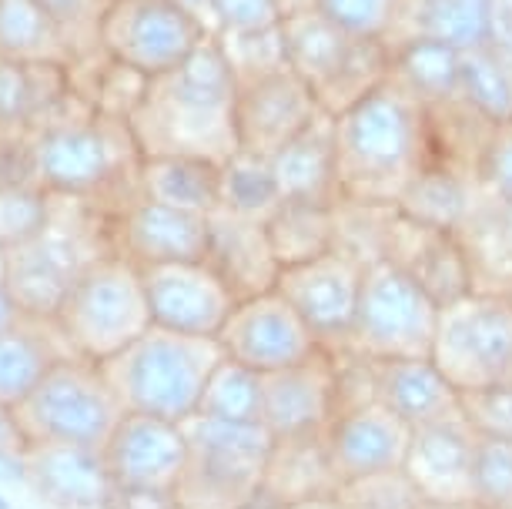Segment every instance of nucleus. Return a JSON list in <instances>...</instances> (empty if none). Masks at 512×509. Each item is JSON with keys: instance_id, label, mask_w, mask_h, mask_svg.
Listing matches in <instances>:
<instances>
[{"instance_id": "1", "label": "nucleus", "mask_w": 512, "mask_h": 509, "mask_svg": "<svg viewBox=\"0 0 512 509\" xmlns=\"http://www.w3.org/2000/svg\"><path fill=\"white\" fill-rule=\"evenodd\" d=\"M235 98V71L215 37H208L175 71L144 84L128 118L141 158L191 155L225 165L238 151Z\"/></svg>"}, {"instance_id": "2", "label": "nucleus", "mask_w": 512, "mask_h": 509, "mask_svg": "<svg viewBox=\"0 0 512 509\" xmlns=\"http://www.w3.org/2000/svg\"><path fill=\"white\" fill-rule=\"evenodd\" d=\"M335 151L342 201L395 208L432 161L429 108L389 78L335 114Z\"/></svg>"}, {"instance_id": "3", "label": "nucleus", "mask_w": 512, "mask_h": 509, "mask_svg": "<svg viewBox=\"0 0 512 509\" xmlns=\"http://www.w3.org/2000/svg\"><path fill=\"white\" fill-rule=\"evenodd\" d=\"M141 148L131 124L94 108L67 111L27 134V181L54 198L104 201L138 191Z\"/></svg>"}, {"instance_id": "4", "label": "nucleus", "mask_w": 512, "mask_h": 509, "mask_svg": "<svg viewBox=\"0 0 512 509\" xmlns=\"http://www.w3.org/2000/svg\"><path fill=\"white\" fill-rule=\"evenodd\" d=\"M108 252H114L111 218L101 215L98 201L54 198L44 232L0 252V282L27 315L54 319L77 278Z\"/></svg>"}, {"instance_id": "5", "label": "nucleus", "mask_w": 512, "mask_h": 509, "mask_svg": "<svg viewBox=\"0 0 512 509\" xmlns=\"http://www.w3.org/2000/svg\"><path fill=\"white\" fill-rule=\"evenodd\" d=\"M225 359L218 339H195L151 325L118 355L101 362L124 412L185 422L198 412L211 369Z\"/></svg>"}, {"instance_id": "6", "label": "nucleus", "mask_w": 512, "mask_h": 509, "mask_svg": "<svg viewBox=\"0 0 512 509\" xmlns=\"http://www.w3.org/2000/svg\"><path fill=\"white\" fill-rule=\"evenodd\" d=\"M188 436V466L175 489L181 509H255L262 496L272 432L262 422H225L191 416L181 422Z\"/></svg>"}, {"instance_id": "7", "label": "nucleus", "mask_w": 512, "mask_h": 509, "mask_svg": "<svg viewBox=\"0 0 512 509\" xmlns=\"http://www.w3.org/2000/svg\"><path fill=\"white\" fill-rule=\"evenodd\" d=\"M288 67L302 78L325 114H342L389 81L392 51L382 41H359L325 21L315 7L288 11L282 21Z\"/></svg>"}, {"instance_id": "8", "label": "nucleus", "mask_w": 512, "mask_h": 509, "mask_svg": "<svg viewBox=\"0 0 512 509\" xmlns=\"http://www.w3.org/2000/svg\"><path fill=\"white\" fill-rule=\"evenodd\" d=\"M54 325L74 355L108 362L154 325L141 268L118 252L101 255L67 292Z\"/></svg>"}, {"instance_id": "9", "label": "nucleus", "mask_w": 512, "mask_h": 509, "mask_svg": "<svg viewBox=\"0 0 512 509\" xmlns=\"http://www.w3.org/2000/svg\"><path fill=\"white\" fill-rule=\"evenodd\" d=\"M27 446L71 443L104 449L124 416L101 362L67 355L47 372L31 396L14 409Z\"/></svg>"}, {"instance_id": "10", "label": "nucleus", "mask_w": 512, "mask_h": 509, "mask_svg": "<svg viewBox=\"0 0 512 509\" xmlns=\"http://www.w3.org/2000/svg\"><path fill=\"white\" fill-rule=\"evenodd\" d=\"M439 312L442 309L409 272H402L389 258L369 262L345 352L372 362L429 359Z\"/></svg>"}, {"instance_id": "11", "label": "nucleus", "mask_w": 512, "mask_h": 509, "mask_svg": "<svg viewBox=\"0 0 512 509\" xmlns=\"http://www.w3.org/2000/svg\"><path fill=\"white\" fill-rule=\"evenodd\" d=\"M432 362L459 392L512 382V299L472 292L439 312Z\"/></svg>"}, {"instance_id": "12", "label": "nucleus", "mask_w": 512, "mask_h": 509, "mask_svg": "<svg viewBox=\"0 0 512 509\" xmlns=\"http://www.w3.org/2000/svg\"><path fill=\"white\" fill-rule=\"evenodd\" d=\"M211 27L178 0H111L98 47L114 64L141 78H161L208 41Z\"/></svg>"}, {"instance_id": "13", "label": "nucleus", "mask_w": 512, "mask_h": 509, "mask_svg": "<svg viewBox=\"0 0 512 509\" xmlns=\"http://www.w3.org/2000/svg\"><path fill=\"white\" fill-rule=\"evenodd\" d=\"M365 268L369 262H362L349 248H332L312 262L282 268L275 292H282L292 302V309L315 332L322 349L345 352L355 312H359Z\"/></svg>"}, {"instance_id": "14", "label": "nucleus", "mask_w": 512, "mask_h": 509, "mask_svg": "<svg viewBox=\"0 0 512 509\" xmlns=\"http://www.w3.org/2000/svg\"><path fill=\"white\" fill-rule=\"evenodd\" d=\"M218 345L228 359L262 372V376L292 369L298 362L312 359L315 352H322V342L315 339V332L275 288L241 299L228 325L221 329Z\"/></svg>"}, {"instance_id": "15", "label": "nucleus", "mask_w": 512, "mask_h": 509, "mask_svg": "<svg viewBox=\"0 0 512 509\" xmlns=\"http://www.w3.org/2000/svg\"><path fill=\"white\" fill-rule=\"evenodd\" d=\"M151 322L158 329L218 339L241 302L208 262H171L141 268Z\"/></svg>"}, {"instance_id": "16", "label": "nucleus", "mask_w": 512, "mask_h": 509, "mask_svg": "<svg viewBox=\"0 0 512 509\" xmlns=\"http://www.w3.org/2000/svg\"><path fill=\"white\" fill-rule=\"evenodd\" d=\"M322 104L312 88L298 78L292 67L262 78L238 81L235 98V131L238 151L272 158L288 141H295L308 124L322 118Z\"/></svg>"}, {"instance_id": "17", "label": "nucleus", "mask_w": 512, "mask_h": 509, "mask_svg": "<svg viewBox=\"0 0 512 509\" xmlns=\"http://www.w3.org/2000/svg\"><path fill=\"white\" fill-rule=\"evenodd\" d=\"M101 453L114 489L175 493L188 466V436L181 422L124 412Z\"/></svg>"}, {"instance_id": "18", "label": "nucleus", "mask_w": 512, "mask_h": 509, "mask_svg": "<svg viewBox=\"0 0 512 509\" xmlns=\"http://www.w3.org/2000/svg\"><path fill=\"white\" fill-rule=\"evenodd\" d=\"M338 412H342V369L335 352L322 349L292 369L265 376L262 426L272 432V439L328 432Z\"/></svg>"}, {"instance_id": "19", "label": "nucleus", "mask_w": 512, "mask_h": 509, "mask_svg": "<svg viewBox=\"0 0 512 509\" xmlns=\"http://www.w3.org/2000/svg\"><path fill=\"white\" fill-rule=\"evenodd\" d=\"M476 449H479L476 429L469 426L462 409H456L446 419L412 429V443L409 453H405L402 469L429 506L472 503Z\"/></svg>"}, {"instance_id": "20", "label": "nucleus", "mask_w": 512, "mask_h": 509, "mask_svg": "<svg viewBox=\"0 0 512 509\" xmlns=\"http://www.w3.org/2000/svg\"><path fill=\"white\" fill-rule=\"evenodd\" d=\"M114 252L131 258L138 268L171 262H205L208 215L134 198L111 218Z\"/></svg>"}, {"instance_id": "21", "label": "nucleus", "mask_w": 512, "mask_h": 509, "mask_svg": "<svg viewBox=\"0 0 512 509\" xmlns=\"http://www.w3.org/2000/svg\"><path fill=\"white\" fill-rule=\"evenodd\" d=\"M325 443L338 479L352 483V479L402 469L412 443V426L372 399L338 412L325 432Z\"/></svg>"}, {"instance_id": "22", "label": "nucleus", "mask_w": 512, "mask_h": 509, "mask_svg": "<svg viewBox=\"0 0 512 509\" xmlns=\"http://www.w3.org/2000/svg\"><path fill=\"white\" fill-rule=\"evenodd\" d=\"M385 258L399 265L402 272H409L429 292V299L439 309H446V305L476 292L472 265L466 252H462L459 238L452 232H439V228H425L419 222H412L399 208H395L389 225Z\"/></svg>"}, {"instance_id": "23", "label": "nucleus", "mask_w": 512, "mask_h": 509, "mask_svg": "<svg viewBox=\"0 0 512 509\" xmlns=\"http://www.w3.org/2000/svg\"><path fill=\"white\" fill-rule=\"evenodd\" d=\"M24 469L47 499L67 509H111L114 479L101 449L71 443L27 446Z\"/></svg>"}, {"instance_id": "24", "label": "nucleus", "mask_w": 512, "mask_h": 509, "mask_svg": "<svg viewBox=\"0 0 512 509\" xmlns=\"http://www.w3.org/2000/svg\"><path fill=\"white\" fill-rule=\"evenodd\" d=\"M205 262L231 285L238 299L272 292L282 275V265L272 252L265 225L248 218L211 211L208 215V255Z\"/></svg>"}, {"instance_id": "25", "label": "nucleus", "mask_w": 512, "mask_h": 509, "mask_svg": "<svg viewBox=\"0 0 512 509\" xmlns=\"http://www.w3.org/2000/svg\"><path fill=\"white\" fill-rule=\"evenodd\" d=\"M338 489H342V479H338L332 456H328L325 432L275 439L272 453H268V463H265L258 509L338 496Z\"/></svg>"}, {"instance_id": "26", "label": "nucleus", "mask_w": 512, "mask_h": 509, "mask_svg": "<svg viewBox=\"0 0 512 509\" xmlns=\"http://www.w3.org/2000/svg\"><path fill=\"white\" fill-rule=\"evenodd\" d=\"M272 171L282 191V201H315V205H338V151H335V118L322 114L315 124L275 151Z\"/></svg>"}, {"instance_id": "27", "label": "nucleus", "mask_w": 512, "mask_h": 509, "mask_svg": "<svg viewBox=\"0 0 512 509\" xmlns=\"http://www.w3.org/2000/svg\"><path fill=\"white\" fill-rule=\"evenodd\" d=\"M375 402L392 409L412 429L446 419L459 409V392L432 359L372 362Z\"/></svg>"}, {"instance_id": "28", "label": "nucleus", "mask_w": 512, "mask_h": 509, "mask_svg": "<svg viewBox=\"0 0 512 509\" xmlns=\"http://www.w3.org/2000/svg\"><path fill=\"white\" fill-rule=\"evenodd\" d=\"M496 31V0H399L389 47L429 37L459 51L486 47Z\"/></svg>"}, {"instance_id": "29", "label": "nucleus", "mask_w": 512, "mask_h": 509, "mask_svg": "<svg viewBox=\"0 0 512 509\" xmlns=\"http://www.w3.org/2000/svg\"><path fill=\"white\" fill-rule=\"evenodd\" d=\"M71 345L54 319L27 315L21 325L0 332V406L17 409L57 362L67 359Z\"/></svg>"}, {"instance_id": "30", "label": "nucleus", "mask_w": 512, "mask_h": 509, "mask_svg": "<svg viewBox=\"0 0 512 509\" xmlns=\"http://www.w3.org/2000/svg\"><path fill=\"white\" fill-rule=\"evenodd\" d=\"M138 195L168 208L211 215L221 205V165L191 155L141 158Z\"/></svg>"}, {"instance_id": "31", "label": "nucleus", "mask_w": 512, "mask_h": 509, "mask_svg": "<svg viewBox=\"0 0 512 509\" xmlns=\"http://www.w3.org/2000/svg\"><path fill=\"white\" fill-rule=\"evenodd\" d=\"M482 198H486V191H482L479 175L449 165H425L395 208L425 228L459 232Z\"/></svg>"}, {"instance_id": "32", "label": "nucleus", "mask_w": 512, "mask_h": 509, "mask_svg": "<svg viewBox=\"0 0 512 509\" xmlns=\"http://www.w3.org/2000/svg\"><path fill=\"white\" fill-rule=\"evenodd\" d=\"M462 252L472 265L476 292H496L512 299V205L482 198L459 232Z\"/></svg>"}, {"instance_id": "33", "label": "nucleus", "mask_w": 512, "mask_h": 509, "mask_svg": "<svg viewBox=\"0 0 512 509\" xmlns=\"http://www.w3.org/2000/svg\"><path fill=\"white\" fill-rule=\"evenodd\" d=\"M392 51V71L389 78L409 91L425 108L459 101L462 91V51L452 44L429 41V37H412L389 47Z\"/></svg>"}, {"instance_id": "34", "label": "nucleus", "mask_w": 512, "mask_h": 509, "mask_svg": "<svg viewBox=\"0 0 512 509\" xmlns=\"http://www.w3.org/2000/svg\"><path fill=\"white\" fill-rule=\"evenodd\" d=\"M0 57L24 67H71L74 54L41 0H0Z\"/></svg>"}, {"instance_id": "35", "label": "nucleus", "mask_w": 512, "mask_h": 509, "mask_svg": "<svg viewBox=\"0 0 512 509\" xmlns=\"http://www.w3.org/2000/svg\"><path fill=\"white\" fill-rule=\"evenodd\" d=\"M338 205H315V201H282L265 222L268 242L278 265H302L338 248Z\"/></svg>"}, {"instance_id": "36", "label": "nucleus", "mask_w": 512, "mask_h": 509, "mask_svg": "<svg viewBox=\"0 0 512 509\" xmlns=\"http://www.w3.org/2000/svg\"><path fill=\"white\" fill-rule=\"evenodd\" d=\"M282 205V191H278L272 161L251 151H235L225 165H221V211L248 222L265 225Z\"/></svg>"}, {"instance_id": "37", "label": "nucleus", "mask_w": 512, "mask_h": 509, "mask_svg": "<svg viewBox=\"0 0 512 509\" xmlns=\"http://www.w3.org/2000/svg\"><path fill=\"white\" fill-rule=\"evenodd\" d=\"M265 412V376L235 359H221L205 382L198 416L225 422H262Z\"/></svg>"}, {"instance_id": "38", "label": "nucleus", "mask_w": 512, "mask_h": 509, "mask_svg": "<svg viewBox=\"0 0 512 509\" xmlns=\"http://www.w3.org/2000/svg\"><path fill=\"white\" fill-rule=\"evenodd\" d=\"M459 98L489 124L512 121V71L492 44L462 51Z\"/></svg>"}, {"instance_id": "39", "label": "nucleus", "mask_w": 512, "mask_h": 509, "mask_svg": "<svg viewBox=\"0 0 512 509\" xmlns=\"http://www.w3.org/2000/svg\"><path fill=\"white\" fill-rule=\"evenodd\" d=\"M54 195L37 188L34 181H7L0 185V252L31 242L51 222Z\"/></svg>"}, {"instance_id": "40", "label": "nucleus", "mask_w": 512, "mask_h": 509, "mask_svg": "<svg viewBox=\"0 0 512 509\" xmlns=\"http://www.w3.org/2000/svg\"><path fill=\"white\" fill-rule=\"evenodd\" d=\"M215 41L225 54V61L231 64L238 81L262 78V74L285 71L288 57H285V37L282 24L272 31H248V34H215Z\"/></svg>"}, {"instance_id": "41", "label": "nucleus", "mask_w": 512, "mask_h": 509, "mask_svg": "<svg viewBox=\"0 0 512 509\" xmlns=\"http://www.w3.org/2000/svg\"><path fill=\"white\" fill-rule=\"evenodd\" d=\"M308 7H315L345 34L382 44H389L395 17H399V0H308Z\"/></svg>"}, {"instance_id": "42", "label": "nucleus", "mask_w": 512, "mask_h": 509, "mask_svg": "<svg viewBox=\"0 0 512 509\" xmlns=\"http://www.w3.org/2000/svg\"><path fill=\"white\" fill-rule=\"evenodd\" d=\"M338 506L342 509H429L405 469H392V473L365 476L342 483L338 489Z\"/></svg>"}, {"instance_id": "43", "label": "nucleus", "mask_w": 512, "mask_h": 509, "mask_svg": "<svg viewBox=\"0 0 512 509\" xmlns=\"http://www.w3.org/2000/svg\"><path fill=\"white\" fill-rule=\"evenodd\" d=\"M111 0H41V7L47 17L57 24V31L71 47L74 61L81 57L98 54V31L104 21V11H108Z\"/></svg>"}, {"instance_id": "44", "label": "nucleus", "mask_w": 512, "mask_h": 509, "mask_svg": "<svg viewBox=\"0 0 512 509\" xmlns=\"http://www.w3.org/2000/svg\"><path fill=\"white\" fill-rule=\"evenodd\" d=\"M472 503L479 509H512V443L506 439L479 436Z\"/></svg>"}, {"instance_id": "45", "label": "nucleus", "mask_w": 512, "mask_h": 509, "mask_svg": "<svg viewBox=\"0 0 512 509\" xmlns=\"http://www.w3.org/2000/svg\"><path fill=\"white\" fill-rule=\"evenodd\" d=\"M459 409L469 419V426L476 429V436L512 443V382L509 386L462 392Z\"/></svg>"}, {"instance_id": "46", "label": "nucleus", "mask_w": 512, "mask_h": 509, "mask_svg": "<svg viewBox=\"0 0 512 509\" xmlns=\"http://www.w3.org/2000/svg\"><path fill=\"white\" fill-rule=\"evenodd\" d=\"M215 34L272 31L285 21V0H208Z\"/></svg>"}, {"instance_id": "47", "label": "nucleus", "mask_w": 512, "mask_h": 509, "mask_svg": "<svg viewBox=\"0 0 512 509\" xmlns=\"http://www.w3.org/2000/svg\"><path fill=\"white\" fill-rule=\"evenodd\" d=\"M479 181L489 198L512 205V121H502L492 128V138L479 165Z\"/></svg>"}, {"instance_id": "48", "label": "nucleus", "mask_w": 512, "mask_h": 509, "mask_svg": "<svg viewBox=\"0 0 512 509\" xmlns=\"http://www.w3.org/2000/svg\"><path fill=\"white\" fill-rule=\"evenodd\" d=\"M24 453H27V439L21 422H17L14 409L0 406V456H24Z\"/></svg>"}, {"instance_id": "49", "label": "nucleus", "mask_w": 512, "mask_h": 509, "mask_svg": "<svg viewBox=\"0 0 512 509\" xmlns=\"http://www.w3.org/2000/svg\"><path fill=\"white\" fill-rule=\"evenodd\" d=\"M27 319V312L17 305V299L11 295V288L0 282V332L14 329V325H21Z\"/></svg>"}, {"instance_id": "50", "label": "nucleus", "mask_w": 512, "mask_h": 509, "mask_svg": "<svg viewBox=\"0 0 512 509\" xmlns=\"http://www.w3.org/2000/svg\"><path fill=\"white\" fill-rule=\"evenodd\" d=\"M178 4L188 7V11L195 14L198 21H205L211 27V34H215V21H211V4H208V0H178Z\"/></svg>"}, {"instance_id": "51", "label": "nucleus", "mask_w": 512, "mask_h": 509, "mask_svg": "<svg viewBox=\"0 0 512 509\" xmlns=\"http://www.w3.org/2000/svg\"><path fill=\"white\" fill-rule=\"evenodd\" d=\"M275 509H342V506H338V496H325V499H308V503L275 506Z\"/></svg>"}, {"instance_id": "52", "label": "nucleus", "mask_w": 512, "mask_h": 509, "mask_svg": "<svg viewBox=\"0 0 512 509\" xmlns=\"http://www.w3.org/2000/svg\"><path fill=\"white\" fill-rule=\"evenodd\" d=\"M429 509H479L476 503H459V506H429Z\"/></svg>"}]
</instances>
